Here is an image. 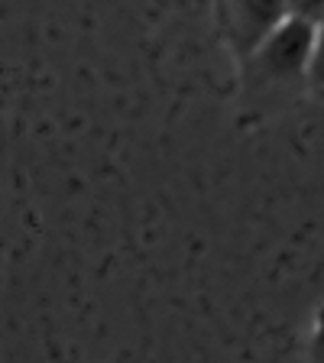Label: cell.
Returning a JSON list of instances; mask_svg holds the SVG:
<instances>
[{
    "mask_svg": "<svg viewBox=\"0 0 324 363\" xmlns=\"http://www.w3.org/2000/svg\"><path fill=\"white\" fill-rule=\"evenodd\" d=\"M315 49V23L302 20L289 10V16L269 33L253 59L240 65L243 104H286L308 88V65Z\"/></svg>",
    "mask_w": 324,
    "mask_h": 363,
    "instance_id": "6da1fadb",
    "label": "cell"
},
{
    "mask_svg": "<svg viewBox=\"0 0 324 363\" xmlns=\"http://www.w3.org/2000/svg\"><path fill=\"white\" fill-rule=\"evenodd\" d=\"M214 16H218L220 43L230 49L237 65H243L269 39V33L289 16V4H253V0L218 4Z\"/></svg>",
    "mask_w": 324,
    "mask_h": 363,
    "instance_id": "7a4b0ae2",
    "label": "cell"
},
{
    "mask_svg": "<svg viewBox=\"0 0 324 363\" xmlns=\"http://www.w3.org/2000/svg\"><path fill=\"white\" fill-rule=\"evenodd\" d=\"M308 88L315 94H324V23L315 26V49H311L308 65Z\"/></svg>",
    "mask_w": 324,
    "mask_h": 363,
    "instance_id": "3957f363",
    "label": "cell"
},
{
    "mask_svg": "<svg viewBox=\"0 0 324 363\" xmlns=\"http://www.w3.org/2000/svg\"><path fill=\"white\" fill-rule=\"evenodd\" d=\"M308 357H311V363H324V305L315 311V318H311Z\"/></svg>",
    "mask_w": 324,
    "mask_h": 363,
    "instance_id": "277c9868",
    "label": "cell"
}]
</instances>
